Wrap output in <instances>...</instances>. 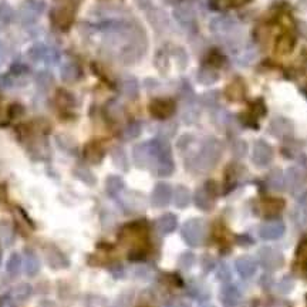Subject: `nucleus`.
Here are the masks:
<instances>
[{
	"label": "nucleus",
	"instance_id": "21",
	"mask_svg": "<svg viewBox=\"0 0 307 307\" xmlns=\"http://www.w3.org/2000/svg\"><path fill=\"white\" fill-rule=\"evenodd\" d=\"M201 307H213V306H212V304H208V303H205V304H202Z\"/></svg>",
	"mask_w": 307,
	"mask_h": 307
},
{
	"label": "nucleus",
	"instance_id": "7",
	"mask_svg": "<svg viewBox=\"0 0 307 307\" xmlns=\"http://www.w3.org/2000/svg\"><path fill=\"white\" fill-rule=\"evenodd\" d=\"M155 228H157V232L160 235H168L177 228V217L173 215H164L157 221Z\"/></svg>",
	"mask_w": 307,
	"mask_h": 307
},
{
	"label": "nucleus",
	"instance_id": "13",
	"mask_svg": "<svg viewBox=\"0 0 307 307\" xmlns=\"http://www.w3.org/2000/svg\"><path fill=\"white\" fill-rule=\"evenodd\" d=\"M12 294L16 300L25 301L30 297V294H32V288H30L27 283H21V284H19V286H16V288L13 289Z\"/></svg>",
	"mask_w": 307,
	"mask_h": 307
},
{
	"label": "nucleus",
	"instance_id": "11",
	"mask_svg": "<svg viewBox=\"0 0 307 307\" xmlns=\"http://www.w3.org/2000/svg\"><path fill=\"white\" fill-rule=\"evenodd\" d=\"M46 259H47V263L50 265V268L54 269L65 268V266L69 265L65 256H64L60 250L56 249V248H51L50 252L46 253Z\"/></svg>",
	"mask_w": 307,
	"mask_h": 307
},
{
	"label": "nucleus",
	"instance_id": "14",
	"mask_svg": "<svg viewBox=\"0 0 307 307\" xmlns=\"http://www.w3.org/2000/svg\"><path fill=\"white\" fill-rule=\"evenodd\" d=\"M20 266H21V259H20V255L17 253H13L9 260H7L6 265V270L7 273L10 276H17L20 272Z\"/></svg>",
	"mask_w": 307,
	"mask_h": 307
},
{
	"label": "nucleus",
	"instance_id": "20",
	"mask_svg": "<svg viewBox=\"0 0 307 307\" xmlns=\"http://www.w3.org/2000/svg\"><path fill=\"white\" fill-rule=\"evenodd\" d=\"M3 61V47H2V45H0V63Z\"/></svg>",
	"mask_w": 307,
	"mask_h": 307
},
{
	"label": "nucleus",
	"instance_id": "10",
	"mask_svg": "<svg viewBox=\"0 0 307 307\" xmlns=\"http://www.w3.org/2000/svg\"><path fill=\"white\" fill-rule=\"evenodd\" d=\"M272 157V151L270 148L265 144V142H257L256 144L255 149H253V160L256 164L259 165H266Z\"/></svg>",
	"mask_w": 307,
	"mask_h": 307
},
{
	"label": "nucleus",
	"instance_id": "2",
	"mask_svg": "<svg viewBox=\"0 0 307 307\" xmlns=\"http://www.w3.org/2000/svg\"><path fill=\"white\" fill-rule=\"evenodd\" d=\"M259 260L265 269H276L280 266L281 256L279 252L266 248L259 252Z\"/></svg>",
	"mask_w": 307,
	"mask_h": 307
},
{
	"label": "nucleus",
	"instance_id": "22",
	"mask_svg": "<svg viewBox=\"0 0 307 307\" xmlns=\"http://www.w3.org/2000/svg\"><path fill=\"white\" fill-rule=\"evenodd\" d=\"M162 307H173L172 304H165V306H162Z\"/></svg>",
	"mask_w": 307,
	"mask_h": 307
},
{
	"label": "nucleus",
	"instance_id": "4",
	"mask_svg": "<svg viewBox=\"0 0 307 307\" xmlns=\"http://www.w3.org/2000/svg\"><path fill=\"white\" fill-rule=\"evenodd\" d=\"M151 113L154 117L166 118L173 113V104L168 100H157L151 104Z\"/></svg>",
	"mask_w": 307,
	"mask_h": 307
},
{
	"label": "nucleus",
	"instance_id": "16",
	"mask_svg": "<svg viewBox=\"0 0 307 307\" xmlns=\"http://www.w3.org/2000/svg\"><path fill=\"white\" fill-rule=\"evenodd\" d=\"M175 202H177V205L181 206V208L186 206L188 202H189V193H188V191L184 189V188H179L178 192H177V198H175Z\"/></svg>",
	"mask_w": 307,
	"mask_h": 307
},
{
	"label": "nucleus",
	"instance_id": "1",
	"mask_svg": "<svg viewBox=\"0 0 307 307\" xmlns=\"http://www.w3.org/2000/svg\"><path fill=\"white\" fill-rule=\"evenodd\" d=\"M182 237L191 246H198L205 237V224L201 219H191L182 228Z\"/></svg>",
	"mask_w": 307,
	"mask_h": 307
},
{
	"label": "nucleus",
	"instance_id": "18",
	"mask_svg": "<svg viewBox=\"0 0 307 307\" xmlns=\"http://www.w3.org/2000/svg\"><path fill=\"white\" fill-rule=\"evenodd\" d=\"M217 279L222 281H226L230 279V270L226 265H221V268L217 270Z\"/></svg>",
	"mask_w": 307,
	"mask_h": 307
},
{
	"label": "nucleus",
	"instance_id": "12",
	"mask_svg": "<svg viewBox=\"0 0 307 307\" xmlns=\"http://www.w3.org/2000/svg\"><path fill=\"white\" fill-rule=\"evenodd\" d=\"M293 46H294V40L293 37L288 34V33H284V34H281L280 37L277 38V43H276V51L277 53H280V54H288L290 51L293 50Z\"/></svg>",
	"mask_w": 307,
	"mask_h": 307
},
{
	"label": "nucleus",
	"instance_id": "19",
	"mask_svg": "<svg viewBox=\"0 0 307 307\" xmlns=\"http://www.w3.org/2000/svg\"><path fill=\"white\" fill-rule=\"evenodd\" d=\"M3 307H16V306L13 304L12 301H5V304H3Z\"/></svg>",
	"mask_w": 307,
	"mask_h": 307
},
{
	"label": "nucleus",
	"instance_id": "9",
	"mask_svg": "<svg viewBox=\"0 0 307 307\" xmlns=\"http://www.w3.org/2000/svg\"><path fill=\"white\" fill-rule=\"evenodd\" d=\"M40 266H41V263H40L38 256L32 250H27L25 255L26 273L29 276H36L38 273V270H40Z\"/></svg>",
	"mask_w": 307,
	"mask_h": 307
},
{
	"label": "nucleus",
	"instance_id": "5",
	"mask_svg": "<svg viewBox=\"0 0 307 307\" xmlns=\"http://www.w3.org/2000/svg\"><path fill=\"white\" fill-rule=\"evenodd\" d=\"M284 226L281 222H269L265 224L260 229V236L263 239H277L283 235Z\"/></svg>",
	"mask_w": 307,
	"mask_h": 307
},
{
	"label": "nucleus",
	"instance_id": "8",
	"mask_svg": "<svg viewBox=\"0 0 307 307\" xmlns=\"http://www.w3.org/2000/svg\"><path fill=\"white\" fill-rule=\"evenodd\" d=\"M171 199V188L165 184H161L155 188L152 195V202L155 206H165Z\"/></svg>",
	"mask_w": 307,
	"mask_h": 307
},
{
	"label": "nucleus",
	"instance_id": "3",
	"mask_svg": "<svg viewBox=\"0 0 307 307\" xmlns=\"http://www.w3.org/2000/svg\"><path fill=\"white\" fill-rule=\"evenodd\" d=\"M221 301L224 307H236L240 301V292L236 286H225L222 290H221Z\"/></svg>",
	"mask_w": 307,
	"mask_h": 307
},
{
	"label": "nucleus",
	"instance_id": "6",
	"mask_svg": "<svg viewBox=\"0 0 307 307\" xmlns=\"http://www.w3.org/2000/svg\"><path fill=\"white\" fill-rule=\"evenodd\" d=\"M236 269L243 279H249L256 273V263L253 259L245 256V257H240L236 262Z\"/></svg>",
	"mask_w": 307,
	"mask_h": 307
},
{
	"label": "nucleus",
	"instance_id": "17",
	"mask_svg": "<svg viewBox=\"0 0 307 307\" xmlns=\"http://www.w3.org/2000/svg\"><path fill=\"white\" fill-rule=\"evenodd\" d=\"M107 188H108V191L111 192V193H115V192H118L122 188L121 179L115 178V177L109 178L108 179V185H107Z\"/></svg>",
	"mask_w": 307,
	"mask_h": 307
},
{
	"label": "nucleus",
	"instance_id": "15",
	"mask_svg": "<svg viewBox=\"0 0 307 307\" xmlns=\"http://www.w3.org/2000/svg\"><path fill=\"white\" fill-rule=\"evenodd\" d=\"M193 263H195V256L191 252H186V253L181 255V257H179V266L182 269L192 268Z\"/></svg>",
	"mask_w": 307,
	"mask_h": 307
}]
</instances>
